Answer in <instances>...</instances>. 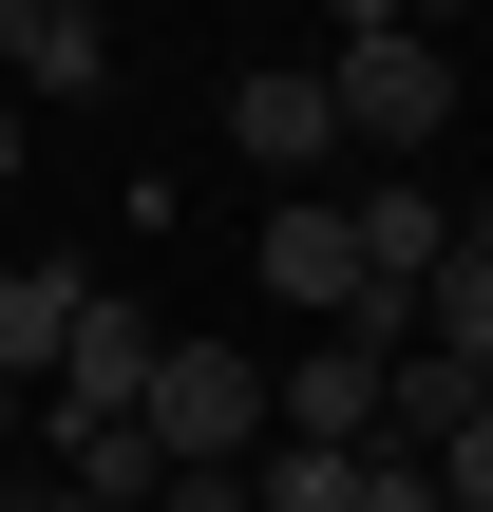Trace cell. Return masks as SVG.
Listing matches in <instances>:
<instances>
[{"label":"cell","instance_id":"6da1fadb","mask_svg":"<svg viewBox=\"0 0 493 512\" xmlns=\"http://www.w3.org/2000/svg\"><path fill=\"white\" fill-rule=\"evenodd\" d=\"M323 95H342V152H437L456 133V38H323Z\"/></svg>","mask_w":493,"mask_h":512},{"label":"cell","instance_id":"7a4b0ae2","mask_svg":"<svg viewBox=\"0 0 493 512\" xmlns=\"http://www.w3.org/2000/svg\"><path fill=\"white\" fill-rule=\"evenodd\" d=\"M133 437H152L171 475H190V456H247V437H266V361H247V342H171L152 399H133Z\"/></svg>","mask_w":493,"mask_h":512},{"label":"cell","instance_id":"3957f363","mask_svg":"<svg viewBox=\"0 0 493 512\" xmlns=\"http://www.w3.org/2000/svg\"><path fill=\"white\" fill-rule=\"evenodd\" d=\"M152 361H171V323H152V304H114V285H95V304H76V342H57V380H38V399H57V418H133V399H152Z\"/></svg>","mask_w":493,"mask_h":512},{"label":"cell","instance_id":"277c9868","mask_svg":"<svg viewBox=\"0 0 493 512\" xmlns=\"http://www.w3.org/2000/svg\"><path fill=\"white\" fill-rule=\"evenodd\" d=\"M266 437H323V456H361V437H380V342H304V361L266 380Z\"/></svg>","mask_w":493,"mask_h":512},{"label":"cell","instance_id":"5b68a950","mask_svg":"<svg viewBox=\"0 0 493 512\" xmlns=\"http://www.w3.org/2000/svg\"><path fill=\"white\" fill-rule=\"evenodd\" d=\"M228 152H266V171H323V152H342V95H323V57L247 76V95H228Z\"/></svg>","mask_w":493,"mask_h":512},{"label":"cell","instance_id":"8992f818","mask_svg":"<svg viewBox=\"0 0 493 512\" xmlns=\"http://www.w3.org/2000/svg\"><path fill=\"white\" fill-rule=\"evenodd\" d=\"M342 228H361V285H399V304H418V285H437V247H456V209H437L418 171H361V209H342Z\"/></svg>","mask_w":493,"mask_h":512},{"label":"cell","instance_id":"52a82bcc","mask_svg":"<svg viewBox=\"0 0 493 512\" xmlns=\"http://www.w3.org/2000/svg\"><path fill=\"white\" fill-rule=\"evenodd\" d=\"M418 342L493 380V209H456V247H437V285H418Z\"/></svg>","mask_w":493,"mask_h":512},{"label":"cell","instance_id":"ba28073f","mask_svg":"<svg viewBox=\"0 0 493 512\" xmlns=\"http://www.w3.org/2000/svg\"><path fill=\"white\" fill-rule=\"evenodd\" d=\"M475 399H493L475 361H437V342H399V361H380V456H437V437H456Z\"/></svg>","mask_w":493,"mask_h":512},{"label":"cell","instance_id":"9c48e42d","mask_svg":"<svg viewBox=\"0 0 493 512\" xmlns=\"http://www.w3.org/2000/svg\"><path fill=\"white\" fill-rule=\"evenodd\" d=\"M95 76H114V19H95V0H38V38L0 57V95H19V114H38V95H95Z\"/></svg>","mask_w":493,"mask_h":512},{"label":"cell","instance_id":"30bf717a","mask_svg":"<svg viewBox=\"0 0 493 512\" xmlns=\"http://www.w3.org/2000/svg\"><path fill=\"white\" fill-rule=\"evenodd\" d=\"M76 304H95L76 266H0V380H19V399L57 380V342H76Z\"/></svg>","mask_w":493,"mask_h":512},{"label":"cell","instance_id":"8fae6325","mask_svg":"<svg viewBox=\"0 0 493 512\" xmlns=\"http://www.w3.org/2000/svg\"><path fill=\"white\" fill-rule=\"evenodd\" d=\"M247 512H361V456L285 437V456H247Z\"/></svg>","mask_w":493,"mask_h":512},{"label":"cell","instance_id":"7c38bea8","mask_svg":"<svg viewBox=\"0 0 493 512\" xmlns=\"http://www.w3.org/2000/svg\"><path fill=\"white\" fill-rule=\"evenodd\" d=\"M418 475H437V512H493V399L456 418V437H437V456H418Z\"/></svg>","mask_w":493,"mask_h":512},{"label":"cell","instance_id":"4fadbf2b","mask_svg":"<svg viewBox=\"0 0 493 512\" xmlns=\"http://www.w3.org/2000/svg\"><path fill=\"white\" fill-rule=\"evenodd\" d=\"M323 19H342V38H437L456 0H323Z\"/></svg>","mask_w":493,"mask_h":512},{"label":"cell","instance_id":"5bb4252c","mask_svg":"<svg viewBox=\"0 0 493 512\" xmlns=\"http://www.w3.org/2000/svg\"><path fill=\"white\" fill-rule=\"evenodd\" d=\"M361 512H437V475H418V456H380V437H361Z\"/></svg>","mask_w":493,"mask_h":512},{"label":"cell","instance_id":"9a60e30c","mask_svg":"<svg viewBox=\"0 0 493 512\" xmlns=\"http://www.w3.org/2000/svg\"><path fill=\"white\" fill-rule=\"evenodd\" d=\"M152 512H247V456H190V475H171Z\"/></svg>","mask_w":493,"mask_h":512},{"label":"cell","instance_id":"2e32d148","mask_svg":"<svg viewBox=\"0 0 493 512\" xmlns=\"http://www.w3.org/2000/svg\"><path fill=\"white\" fill-rule=\"evenodd\" d=\"M0 512H95V494H76V475H0Z\"/></svg>","mask_w":493,"mask_h":512},{"label":"cell","instance_id":"e0dca14e","mask_svg":"<svg viewBox=\"0 0 493 512\" xmlns=\"http://www.w3.org/2000/svg\"><path fill=\"white\" fill-rule=\"evenodd\" d=\"M19 38H38V0H0V57H19Z\"/></svg>","mask_w":493,"mask_h":512},{"label":"cell","instance_id":"ac0fdd59","mask_svg":"<svg viewBox=\"0 0 493 512\" xmlns=\"http://www.w3.org/2000/svg\"><path fill=\"white\" fill-rule=\"evenodd\" d=\"M0 190H19V95H0Z\"/></svg>","mask_w":493,"mask_h":512},{"label":"cell","instance_id":"d6986e66","mask_svg":"<svg viewBox=\"0 0 493 512\" xmlns=\"http://www.w3.org/2000/svg\"><path fill=\"white\" fill-rule=\"evenodd\" d=\"M0 437H19V380H0Z\"/></svg>","mask_w":493,"mask_h":512},{"label":"cell","instance_id":"ffe728a7","mask_svg":"<svg viewBox=\"0 0 493 512\" xmlns=\"http://www.w3.org/2000/svg\"><path fill=\"white\" fill-rule=\"evenodd\" d=\"M0 266H19V247H0Z\"/></svg>","mask_w":493,"mask_h":512}]
</instances>
